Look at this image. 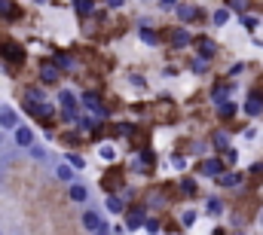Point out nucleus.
<instances>
[{
  "mask_svg": "<svg viewBox=\"0 0 263 235\" xmlns=\"http://www.w3.org/2000/svg\"><path fill=\"white\" fill-rule=\"evenodd\" d=\"M83 229H86V232H98V235H104V232H107V226H104V214H98L95 208L83 211Z\"/></svg>",
  "mask_w": 263,
  "mask_h": 235,
  "instance_id": "obj_1",
  "label": "nucleus"
},
{
  "mask_svg": "<svg viewBox=\"0 0 263 235\" xmlns=\"http://www.w3.org/2000/svg\"><path fill=\"white\" fill-rule=\"evenodd\" d=\"M59 104H62V110H65V116H77V110H80V101H77V95L70 92V89H65L62 95H59Z\"/></svg>",
  "mask_w": 263,
  "mask_h": 235,
  "instance_id": "obj_2",
  "label": "nucleus"
},
{
  "mask_svg": "<svg viewBox=\"0 0 263 235\" xmlns=\"http://www.w3.org/2000/svg\"><path fill=\"white\" fill-rule=\"evenodd\" d=\"M22 122H18V113L12 110V107H0V128H6V131H15Z\"/></svg>",
  "mask_w": 263,
  "mask_h": 235,
  "instance_id": "obj_3",
  "label": "nucleus"
},
{
  "mask_svg": "<svg viewBox=\"0 0 263 235\" xmlns=\"http://www.w3.org/2000/svg\"><path fill=\"white\" fill-rule=\"evenodd\" d=\"M12 141H15L18 147H25V150H28V147H34V131H31L28 125H18V128L12 131Z\"/></svg>",
  "mask_w": 263,
  "mask_h": 235,
  "instance_id": "obj_4",
  "label": "nucleus"
},
{
  "mask_svg": "<svg viewBox=\"0 0 263 235\" xmlns=\"http://www.w3.org/2000/svg\"><path fill=\"white\" fill-rule=\"evenodd\" d=\"M67 199H70L73 205H83V202L89 199V189H86L83 183H77V180H73V183H67Z\"/></svg>",
  "mask_w": 263,
  "mask_h": 235,
  "instance_id": "obj_5",
  "label": "nucleus"
},
{
  "mask_svg": "<svg viewBox=\"0 0 263 235\" xmlns=\"http://www.w3.org/2000/svg\"><path fill=\"white\" fill-rule=\"evenodd\" d=\"M83 107H86L89 113H98V116H104V107H101V98H98L95 92H86V95H83Z\"/></svg>",
  "mask_w": 263,
  "mask_h": 235,
  "instance_id": "obj_6",
  "label": "nucleus"
},
{
  "mask_svg": "<svg viewBox=\"0 0 263 235\" xmlns=\"http://www.w3.org/2000/svg\"><path fill=\"white\" fill-rule=\"evenodd\" d=\"M40 76H43V83H59V76H62V70H59V64H55V61H49V64H43V70H40Z\"/></svg>",
  "mask_w": 263,
  "mask_h": 235,
  "instance_id": "obj_7",
  "label": "nucleus"
},
{
  "mask_svg": "<svg viewBox=\"0 0 263 235\" xmlns=\"http://www.w3.org/2000/svg\"><path fill=\"white\" fill-rule=\"evenodd\" d=\"M55 177H59L62 183H73V180H77V174H73V165H70V162L55 165Z\"/></svg>",
  "mask_w": 263,
  "mask_h": 235,
  "instance_id": "obj_8",
  "label": "nucleus"
},
{
  "mask_svg": "<svg viewBox=\"0 0 263 235\" xmlns=\"http://www.w3.org/2000/svg\"><path fill=\"white\" fill-rule=\"evenodd\" d=\"M220 171H223L220 159H205V162H202V174H205V177H217Z\"/></svg>",
  "mask_w": 263,
  "mask_h": 235,
  "instance_id": "obj_9",
  "label": "nucleus"
},
{
  "mask_svg": "<svg viewBox=\"0 0 263 235\" xmlns=\"http://www.w3.org/2000/svg\"><path fill=\"white\" fill-rule=\"evenodd\" d=\"M172 43H175L178 49H184V46L190 43V31H187V28H178V31H175V37H172Z\"/></svg>",
  "mask_w": 263,
  "mask_h": 235,
  "instance_id": "obj_10",
  "label": "nucleus"
},
{
  "mask_svg": "<svg viewBox=\"0 0 263 235\" xmlns=\"http://www.w3.org/2000/svg\"><path fill=\"white\" fill-rule=\"evenodd\" d=\"M260 110H263V101L257 98V95H251V98H248V104H245V113H248V116H257Z\"/></svg>",
  "mask_w": 263,
  "mask_h": 235,
  "instance_id": "obj_11",
  "label": "nucleus"
},
{
  "mask_svg": "<svg viewBox=\"0 0 263 235\" xmlns=\"http://www.w3.org/2000/svg\"><path fill=\"white\" fill-rule=\"evenodd\" d=\"M98 156H101L104 162H114V159H117V147H114V144H101V147H98Z\"/></svg>",
  "mask_w": 263,
  "mask_h": 235,
  "instance_id": "obj_12",
  "label": "nucleus"
},
{
  "mask_svg": "<svg viewBox=\"0 0 263 235\" xmlns=\"http://www.w3.org/2000/svg\"><path fill=\"white\" fill-rule=\"evenodd\" d=\"M0 15L3 18H15L18 15V6H12V0H0Z\"/></svg>",
  "mask_w": 263,
  "mask_h": 235,
  "instance_id": "obj_13",
  "label": "nucleus"
},
{
  "mask_svg": "<svg viewBox=\"0 0 263 235\" xmlns=\"http://www.w3.org/2000/svg\"><path fill=\"white\" fill-rule=\"evenodd\" d=\"M144 223H147V220H144V214H141V211H132L129 220H126V226H129V229H141Z\"/></svg>",
  "mask_w": 263,
  "mask_h": 235,
  "instance_id": "obj_14",
  "label": "nucleus"
},
{
  "mask_svg": "<svg viewBox=\"0 0 263 235\" xmlns=\"http://www.w3.org/2000/svg\"><path fill=\"white\" fill-rule=\"evenodd\" d=\"M211 55H214V43H211V40H199V58H211Z\"/></svg>",
  "mask_w": 263,
  "mask_h": 235,
  "instance_id": "obj_15",
  "label": "nucleus"
},
{
  "mask_svg": "<svg viewBox=\"0 0 263 235\" xmlns=\"http://www.w3.org/2000/svg\"><path fill=\"white\" fill-rule=\"evenodd\" d=\"M239 180H242V177H239V174H233V171H227V174L220 171V174H217V183H220V186H236Z\"/></svg>",
  "mask_w": 263,
  "mask_h": 235,
  "instance_id": "obj_16",
  "label": "nucleus"
},
{
  "mask_svg": "<svg viewBox=\"0 0 263 235\" xmlns=\"http://www.w3.org/2000/svg\"><path fill=\"white\" fill-rule=\"evenodd\" d=\"M107 211L120 214V211H126V202H123V199H117V195H110V199H107Z\"/></svg>",
  "mask_w": 263,
  "mask_h": 235,
  "instance_id": "obj_17",
  "label": "nucleus"
},
{
  "mask_svg": "<svg viewBox=\"0 0 263 235\" xmlns=\"http://www.w3.org/2000/svg\"><path fill=\"white\" fill-rule=\"evenodd\" d=\"M138 34H141V40H144V43H147V46H156V34H153V31H150V28H141V31H138Z\"/></svg>",
  "mask_w": 263,
  "mask_h": 235,
  "instance_id": "obj_18",
  "label": "nucleus"
},
{
  "mask_svg": "<svg viewBox=\"0 0 263 235\" xmlns=\"http://www.w3.org/2000/svg\"><path fill=\"white\" fill-rule=\"evenodd\" d=\"M178 15H181L184 22H190V18H196V9H193V6H178Z\"/></svg>",
  "mask_w": 263,
  "mask_h": 235,
  "instance_id": "obj_19",
  "label": "nucleus"
},
{
  "mask_svg": "<svg viewBox=\"0 0 263 235\" xmlns=\"http://www.w3.org/2000/svg\"><path fill=\"white\" fill-rule=\"evenodd\" d=\"M230 22V9H217L214 12V25H227Z\"/></svg>",
  "mask_w": 263,
  "mask_h": 235,
  "instance_id": "obj_20",
  "label": "nucleus"
},
{
  "mask_svg": "<svg viewBox=\"0 0 263 235\" xmlns=\"http://www.w3.org/2000/svg\"><path fill=\"white\" fill-rule=\"evenodd\" d=\"M217 110H220V116H233V113H236V104H227V101H220V107H217Z\"/></svg>",
  "mask_w": 263,
  "mask_h": 235,
  "instance_id": "obj_21",
  "label": "nucleus"
},
{
  "mask_svg": "<svg viewBox=\"0 0 263 235\" xmlns=\"http://www.w3.org/2000/svg\"><path fill=\"white\" fill-rule=\"evenodd\" d=\"M181 223H184V226H193V223H196V211H184V214H181Z\"/></svg>",
  "mask_w": 263,
  "mask_h": 235,
  "instance_id": "obj_22",
  "label": "nucleus"
},
{
  "mask_svg": "<svg viewBox=\"0 0 263 235\" xmlns=\"http://www.w3.org/2000/svg\"><path fill=\"white\" fill-rule=\"evenodd\" d=\"M55 64H59V67H73V58H70V55H55Z\"/></svg>",
  "mask_w": 263,
  "mask_h": 235,
  "instance_id": "obj_23",
  "label": "nucleus"
},
{
  "mask_svg": "<svg viewBox=\"0 0 263 235\" xmlns=\"http://www.w3.org/2000/svg\"><path fill=\"white\" fill-rule=\"evenodd\" d=\"M227 141H230V138H227V131H217V134H214V144H217L220 150H227Z\"/></svg>",
  "mask_w": 263,
  "mask_h": 235,
  "instance_id": "obj_24",
  "label": "nucleus"
},
{
  "mask_svg": "<svg viewBox=\"0 0 263 235\" xmlns=\"http://www.w3.org/2000/svg\"><path fill=\"white\" fill-rule=\"evenodd\" d=\"M220 211H223V202L211 199V202H208V214H220Z\"/></svg>",
  "mask_w": 263,
  "mask_h": 235,
  "instance_id": "obj_25",
  "label": "nucleus"
},
{
  "mask_svg": "<svg viewBox=\"0 0 263 235\" xmlns=\"http://www.w3.org/2000/svg\"><path fill=\"white\" fill-rule=\"evenodd\" d=\"M245 28H248V31H254V28H257V18H251V15H245Z\"/></svg>",
  "mask_w": 263,
  "mask_h": 235,
  "instance_id": "obj_26",
  "label": "nucleus"
},
{
  "mask_svg": "<svg viewBox=\"0 0 263 235\" xmlns=\"http://www.w3.org/2000/svg\"><path fill=\"white\" fill-rule=\"evenodd\" d=\"M77 9H80V12H89L92 6H89V0H77Z\"/></svg>",
  "mask_w": 263,
  "mask_h": 235,
  "instance_id": "obj_27",
  "label": "nucleus"
},
{
  "mask_svg": "<svg viewBox=\"0 0 263 235\" xmlns=\"http://www.w3.org/2000/svg\"><path fill=\"white\" fill-rule=\"evenodd\" d=\"M159 6H162V9H175V6H178V0H159Z\"/></svg>",
  "mask_w": 263,
  "mask_h": 235,
  "instance_id": "obj_28",
  "label": "nucleus"
},
{
  "mask_svg": "<svg viewBox=\"0 0 263 235\" xmlns=\"http://www.w3.org/2000/svg\"><path fill=\"white\" fill-rule=\"evenodd\" d=\"M193 70H196V73H202V70H205V58H196V61H193Z\"/></svg>",
  "mask_w": 263,
  "mask_h": 235,
  "instance_id": "obj_29",
  "label": "nucleus"
},
{
  "mask_svg": "<svg viewBox=\"0 0 263 235\" xmlns=\"http://www.w3.org/2000/svg\"><path fill=\"white\" fill-rule=\"evenodd\" d=\"M172 162H175V168H184V165H187V159H184V156H175Z\"/></svg>",
  "mask_w": 263,
  "mask_h": 235,
  "instance_id": "obj_30",
  "label": "nucleus"
},
{
  "mask_svg": "<svg viewBox=\"0 0 263 235\" xmlns=\"http://www.w3.org/2000/svg\"><path fill=\"white\" fill-rule=\"evenodd\" d=\"M144 226H147V232H156V229H159V223H156V220H147Z\"/></svg>",
  "mask_w": 263,
  "mask_h": 235,
  "instance_id": "obj_31",
  "label": "nucleus"
},
{
  "mask_svg": "<svg viewBox=\"0 0 263 235\" xmlns=\"http://www.w3.org/2000/svg\"><path fill=\"white\" fill-rule=\"evenodd\" d=\"M123 3H126V0H107V6H114V9H117V6H123Z\"/></svg>",
  "mask_w": 263,
  "mask_h": 235,
  "instance_id": "obj_32",
  "label": "nucleus"
},
{
  "mask_svg": "<svg viewBox=\"0 0 263 235\" xmlns=\"http://www.w3.org/2000/svg\"><path fill=\"white\" fill-rule=\"evenodd\" d=\"M37 3H46V0H37Z\"/></svg>",
  "mask_w": 263,
  "mask_h": 235,
  "instance_id": "obj_33",
  "label": "nucleus"
},
{
  "mask_svg": "<svg viewBox=\"0 0 263 235\" xmlns=\"http://www.w3.org/2000/svg\"><path fill=\"white\" fill-rule=\"evenodd\" d=\"M0 235H3V232H0Z\"/></svg>",
  "mask_w": 263,
  "mask_h": 235,
  "instance_id": "obj_34",
  "label": "nucleus"
}]
</instances>
